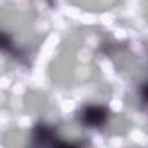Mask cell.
Instances as JSON below:
<instances>
[{"mask_svg":"<svg viewBox=\"0 0 148 148\" xmlns=\"http://www.w3.org/2000/svg\"><path fill=\"white\" fill-rule=\"evenodd\" d=\"M106 118V111L101 106H89L84 110L82 119L86 124L90 126L99 125Z\"/></svg>","mask_w":148,"mask_h":148,"instance_id":"6da1fadb","label":"cell"},{"mask_svg":"<svg viewBox=\"0 0 148 148\" xmlns=\"http://www.w3.org/2000/svg\"><path fill=\"white\" fill-rule=\"evenodd\" d=\"M142 94H143V96H145V98H146V101H148V86L143 89V91H142Z\"/></svg>","mask_w":148,"mask_h":148,"instance_id":"7a4b0ae2","label":"cell"}]
</instances>
